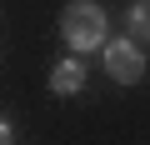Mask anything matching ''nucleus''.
<instances>
[{
	"label": "nucleus",
	"mask_w": 150,
	"mask_h": 145,
	"mask_svg": "<svg viewBox=\"0 0 150 145\" xmlns=\"http://www.w3.org/2000/svg\"><path fill=\"white\" fill-rule=\"evenodd\" d=\"M60 35L75 55H85V50H105L110 40V20L105 10L95 5V0H70V5L60 10Z\"/></svg>",
	"instance_id": "obj_1"
},
{
	"label": "nucleus",
	"mask_w": 150,
	"mask_h": 145,
	"mask_svg": "<svg viewBox=\"0 0 150 145\" xmlns=\"http://www.w3.org/2000/svg\"><path fill=\"white\" fill-rule=\"evenodd\" d=\"M105 70L115 85H135L145 75V50L125 35V40H105Z\"/></svg>",
	"instance_id": "obj_2"
},
{
	"label": "nucleus",
	"mask_w": 150,
	"mask_h": 145,
	"mask_svg": "<svg viewBox=\"0 0 150 145\" xmlns=\"http://www.w3.org/2000/svg\"><path fill=\"white\" fill-rule=\"evenodd\" d=\"M50 90H55V95H80V90H85V65L75 60V55L60 60V65L50 70Z\"/></svg>",
	"instance_id": "obj_3"
},
{
	"label": "nucleus",
	"mask_w": 150,
	"mask_h": 145,
	"mask_svg": "<svg viewBox=\"0 0 150 145\" xmlns=\"http://www.w3.org/2000/svg\"><path fill=\"white\" fill-rule=\"evenodd\" d=\"M125 25H130V40H135V45L150 40V0H135L130 15H125Z\"/></svg>",
	"instance_id": "obj_4"
},
{
	"label": "nucleus",
	"mask_w": 150,
	"mask_h": 145,
	"mask_svg": "<svg viewBox=\"0 0 150 145\" xmlns=\"http://www.w3.org/2000/svg\"><path fill=\"white\" fill-rule=\"evenodd\" d=\"M0 145H15V125H10L5 115H0Z\"/></svg>",
	"instance_id": "obj_5"
}]
</instances>
